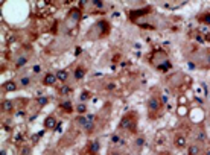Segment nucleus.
I'll return each mask as SVG.
<instances>
[{
	"label": "nucleus",
	"instance_id": "5",
	"mask_svg": "<svg viewBox=\"0 0 210 155\" xmlns=\"http://www.w3.org/2000/svg\"><path fill=\"white\" fill-rule=\"evenodd\" d=\"M57 125H58V122H57V119L54 117V116H49V117H46L44 126H46L47 129H57Z\"/></svg>",
	"mask_w": 210,
	"mask_h": 155
},
{
	"label": "nucleus",
	"instance_id": "4",
	"mask_svg": "<svg viewBox=\"0 0 210 155\" xmlns=\"http://www.w3.org/2000/svg\"><path fill=\"white\" fill-rule=\"evenodd\" d=\"M57 81H58V79H57V75H55V73H47V75L43 78V84H44V85H49V87L54 85Z\"/></svg>",
	"mask_w": 210,
	"mask_h": 155
},
{
	"label": "nucleus",
	"instance_id": "9",
	"mask_svg": "<svg viewBox=\"0 0 210 155\" xmlns=\"http://www.w3.org/2000/svg\"><path fill=\"white\" fill-rule=\"evenodd\" d=\"M2 108H3V111H6V113H11L12 110H14V102H12V100H3V103H2Z\"/></svg>",
	"mask_w": 210,
	"mask_h": 155
},
{
	"label": "nucleus",
	"instance_id": "18",
	"mask_svg": "<svg viewBox=\"0 0 210 155\" xmlns=\"http://www.w3.org/2000/svg\"><path fill=\"white\" fill-rule=\"evenodd\" d=\"M47 102H49L47 97H40V99H38V105H40V107H44Z\"/></svg>",
	"mask_w": 210,
	"mask_h": 155
},
{
	"label": "nucleus",
	"instance_id": "21",
	"mask_svg": "<svg viewBox=\"0 0 210 155\" xmlns=\"http://www.w3.org/2000/svg\"><path fill=\"white\" fill-rule=\"evenodd\" d=\"M61 107H62V108H65V110H69V111H72V105H70V103H67V102L62 103Z\"/></svg>",
	"mask_w": 210,
	"mask_h": 155
},
{
	"label": "nucleus",
	"instance_id": "3",
	"mask_svg": "<svg viewBox=\"0 0 210 155\" xmlns=\"http://www.w3.org/2000/svg\"><path fill=\"white\" fill-rule=\"evenodd\" d=\"M174 143H175V146L178 149H184L187 146V138L183 135V134H177L175 138H174Z\"/></svg>",
	"mask_w": 210,
	"mask_h": 155
},
{
	"label": "nucleus",
	"instance_id": "30",
	"mask_svg": "<svg viewBox=\"0 0 210 155\" xmlns=\"http://www.w3.org/2000/svg\"><path fill=\"white\" fill-rule=\"evenodd\" d=\"M209 116H210V114H209Z\"/></svg>",
	"mask_w": 210,
	"mask_h": 155
},
{
	"label": "nucleus",
	"instance_id": "1",
	"mask_svg": "<svg viewBox=\"0 0 210 155\" xmlns=\"http://www.w3.org/2000/svg\"><path fill=\"white\" fill-rule=\"evenodd\" d=\"M78 123H79L82 128H84V131L90 132V131H93V128H95V123L93 122H90L85 116H81V117H78Z\"/></svg>",
	"mask_w": 210,
	"mask_h": 155
},
{
	"label": "nucleus",
	"instance_id": "24",
	"mask_svg": "<svg viewBox=\"0 0 210 155\" xmlns=\"http://www.w3.org/2000/svg\"><path fill=\"white\" fill-rule=\"evenodd\" d=\"M198 140H201V141L206 140V134H204V132H200V134H198Z\"/></svg>",
	"mask_w": 210,
	"mask_h": 155
},
{
	"label": "nucleus",
	"instance_id": "19",
	"mask_svg": "<svg viewBox=\"0 0 210 155\" xmlns=\"http://www.w3.org/2000/svg\"><path fill=\"white\" fill-rule=\"evenodd\" d=\"M85 117H87L90 122H93V123H95V120H96V117H95L93 114H85Z\"/></svg>",
	"mask_w": 210,
	"mask_h": 155
},
{
	"label": "nucleus",
	"instance_id": "29",
	"mask_svg": "<svg viewBox=\"0 0 210 155\" xmlns=\"http://www.w3.org/2000/svg\"><path fill=\"white\" fill-rule=\"evenodd\" d=\"M2 155H6V152H5V149H2Z\"/></svg>",
	"mask_w": 210,
	"mask_h": 155
},
{
	"label": "nucleus",
	"instance_id": "20",
	"mask_svg": "<svg viewBox=\"0 0 210 155\" xmlns=\"http://www.w3.org/2000/svg\"><path fill=\"white\" fill-rule=\"evenodd\" d=\"M93 5H95L96 8H102V6H104V2H101V0H96V2H93Z\"/></svg>",
	"mask_w": 210,
	"mask_h": 155
},
{
	"label": "nucleus",
	"instance_id": "6",
	"mask_svg": "<svg viewBox=\"0 0 210 155\" xmlns=\"http://www.w3.org/2000/svg\"><path fill=\"white\" fill-rule=\"evenodd\" d=\"M200 154H201L200 145H190L187 148V155H200Z\"/></svg>",
	"mask_w": 210,
	"mask_h": 155
},
{
	"label": "nucleus",
	"instance_id": "12",
	"mask_svg": "<svg viewBox=\"0 0 210 155\" xmlns=\"http://www.w3.org/2000/svg\"><path fill=\"white\" fill-rule=\"evenodd\" d=\"M99 148H101L99 141H93V143L90 145V152H91V154L95 155V154H98V152H99Z\"/></svg>",
	"mask_w": 210,
	"mask_h": 155
},
{
	"label": "nucleus",
	"instance_id": "25",
	"mask_svg": "<svg viewBox=\"0 0 210 155\" xmlns=\"http://www.w3.org/2000/svg\"><path fill=\"white\" fill-rule=\"evenodd\" d=\"M203 20H204L206 23H210V14H207V15H206V17H204Z\"/></svg>",
	"mask_w": 210,
	"mask_h": 155
},
{
	"label": "nucleus",
	"instance_id": "28",
	"mask_svg": "<svg viewBox=\"0 0 210 155\" xmlns=\"http://www.w3.org/2000/svg\"><path fill=\"white\" fill-rule=\"evenodd\" d=\"M204 155H210V148H209V149H206V151H204Z\"/></svg>",
	"mask_w": 210,
	"mask_h": 155
},
{
	"label": "nucleus",
	"instance_id": "2",
	"mask_svg": "<svg viewBox=\"0 0 210 155\" xmlns=\"http://www.w3.org/2000/svg\"><path fill=\"white\" fill-rule=\"evenodd\" d=\"M160 107H162V103H160V99H159V97L152 96V97L148 100V110H149L151 113H157V111L160 110Z\"/></svg>",
	"mask_w": 210,
	"mask_h": 155
},
{
	"label": "nucleus",
	"instance_id": "7",
	"mask_svg": "<svg viewBox=\"0 0 210 155\" xmlns=\"http://www.w3.org/2000/svg\"><path fill=\"white\" fill-rule=\"evenodd\" d=\"M73 76H75V79H76V81H81L82 78L85 76V69H84V67H76Z\"/></svg>",
	"mask_w": 210,
	"mask_h": 155
},
{
	"label": "nucleus",
	"instance_id": "11",
	"mask_svg": "<svg viewBox=\"0 0 210 155\" xmlns=\"http://www.w3.org/2000/svg\"><path fill=\"white\" fill-rule=\"evenodd\" d=\"M76 111L79 113L81 116H85L87 114V105H85V103H78V105H76Z\"/></svg>",
	"mask_w": 210,
	"mask_h": 155
},
{
	"label": "nucleus",
	"instance_id": "22",
	"mask_svg": "<svg viewBox=\"0 0 210 155\" xmlns=\"http://www.w3.org/2000/svg\"><path fill=\"white\" fill-rule=\"evenodd\" d=\"M32 70H34V73H40V72H41V67L37 64V66H34V69H32Z\"/></svg>",
	"mask_w": 210,
	"mask_h": 155
},
{
	"label": "nucleus",
	"instance_id": "23",
	"mask_svg": "<svg viewBox=\"0 0 210 155\" xmlns=\"http://www.w3.org/2000/svg\"><path fill=\"white\" fill-rule=\"evenodd\" d=\"M204 62H206V66H209L210 67V53L206 56V59H204Z\"/></svg>",
	"mask_w": 210,
	"mask_h": 155
},
{
	"label": "nucleus",
	"instance_id": "27",
	"mask_svg": "<svg viewBox=\"0 0 210 155\" xmlns=\"http://www.w3.org/2000/svg\"><path fill=\"white\" fill-rule=\"evenodd\" d=\"M87 97H88V93H82V94H81V99H82V100H85Z\"/></svg>",
	"mask_w": 210,
	"mask_h": 155
},
{
	"label": "nucleus",
	"instance_id": "10",
	"mask_svg": "<svg viewBox=\"0 0 210 155\" xmlns=\"http://www.w3.org/2000/svg\"><path fill=\"white\" fill-rule=\"evenodd\" d=\"M57 79L61 81V82H65V81L69 79V73L65 72V70H59V72H57Z\"/></svg>",
	"mask_w": 210,
	"mask_h": 155
},
{
	"label": "nucleus",
	"instance_id": "15",
	"mask_svg": "<svg viewBox=\"0 0 210 155\" xmlns=\"http://www.w3.org/2000/svg\"><path fill=\"white\" fill-rule=\"evenodd\" d=\"M72 91V88L70 87H67V85H64V87H61L59 88V94H69Z\"/></svg>",
	"mask_w": 210,
	"mask_h": 155
},
{
	"label": "nucleus",
	"instance_id": "13",
	"mask_svg": "<svg viewBox=\"0 0 210 155\" xmlns=\"http://www.w3.org/2000/svg\"><path fill=\"white\" fill-rule=\"evenodd\" d=\"M28 59H29L28 56H20V58L15 61V67H18V69H20V67H23L24 64L28 62Z\"/></svg>",
	"mask_w": 210,
	"mask_h": 155
},
{
	"label": "nucleus",
	"instance_id": "14",
	"mask_svg": "<svg viewBox=\"0 0 210 155\" xmlns=\"http://www.w3.org/2000/svg\"><path fill=\"white\" fill-rule=\"evenodd\" d=\"M20 84H21L23 88H28V87L31 85V78H29V76H23L21 79H20Z\"/></svg>",
	"mask_w": 210,
	"mask_h": 155
},
{
	"label": "nucleus",
	"instance_id": "26",
	"mask_svg": "<svg viewBox=\"0 0 210 155\" xmlns=\"http://www.w3.org/2000/svg\"><path fill=\"white\" fill-rule=\"evenodd\" d=\"M111 140L114 141V143H117V141H119V137H117V135H113V137H111Z\"/></svg>",
	"mask_w": 210,
	"mask_h": 155
},
{
	"label": "nucleus",
	"instance_id": "8",
	"mask_svg": "<svg viewBox=\"0 0 210 155\" xmlns=\"http://www.w3.org/2000/svg\"><path fill=\"white\" fill-rule=\"evenodd\" d=\"M3 90H5V91H15V90H17V84L14 81H8V82L3 84Z\"/></svg>",
	"mask_w": 210,
	"mask_h": 155
},
{
	"label": "nucleus",
	"instance_id": "17",
	"mask_svg": "<svg viewBox=\"0 0 210 155\" xmlns=\"http://www.w3.org/2000/svg\"><path fill=\"white\" fill-rule=\"evenodd\" d=\"M143 145H145V138H143V137H139V138L136 140V146H137V148H142Z\"/></svg>",
	"mask_w": 210,
	"mask_h": 155
},
{
	"label": "nucleus",
	"instance_id": "16",
	"mask_svg": "<svg viewBox=\"0 0 210 155\" xmlns=\"http://www.w3.org/2000/svg\"><path fill=\"white\" fill-rule=\"evenodd\" d=\"M116 84L114 82H108L107 85H105V90H107V91H114V90H116Z\"/></svg>",
	"mask_w": 210,
	"mask_h": 155
}]
</instances>
